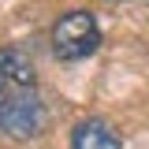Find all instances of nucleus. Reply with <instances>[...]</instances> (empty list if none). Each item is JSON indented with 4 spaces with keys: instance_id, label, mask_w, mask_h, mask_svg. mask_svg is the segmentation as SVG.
I'll use <instances>...</instances> for the list:
<instances>
[{
    "instance_id": "2",
    "label": "nucleus",
    "mask_w": 149,
    "mask_h": 149,
    "mask_svg": "<svg viewBox=\"0 0 149 149\" xmlns=\"http://www.w3.org/2000/svg\"><path fill=\"white\" fill-rule=\"evenodd\" d=\"M45 119H49V112H45L41 90L22 93V97H15V101H4V104H0V134L19 138V142L37 138L41 127H45Z\"/></svg>"
},
{
    "instance_id": "1",
    "label": "nucleus",
    "mask_w": 149,
    "mask_h": 149,
    "mask_svg": "<svg viewBox=\"0 0 149 149\" xmlns=\"http://www.w3.org/2000/svg\"><path fill=\"white\" fill-rule=\"evenodd\" d=\"M52 56L63 60V63H74V60H86V56L97 52L101 45V30H97V19L90 11H63L52 26Z\"/></svg>"
},
{
    "instance_id": "3",
    "label": "nucleus",
    "mask_w": 149,
    "mask_h": 149,
    "mask_svg": "<svg viewBox=\"0 0 149 149\" xmlns=\"http://www.w3.org/2000/svg\"><path fill=\"white\" fill-rule=\"evenodd\" d=\"M37 90L34 63L22 49H0V104Z\"/></svg>"
},
{
    "instance_id": "4",
    "label": "nucleus",
    "mask_w": 149,
    "mask_h": 149,
    "mask_svg": "<svg viewBox=\"0 0 149 149\" xmlns=\"http://www.w3.org/2000/svg\"><path fill=\"white\" fill-rule=\"evenodd\" d=\"M71 149H119V134L104 119H82L71 130Z\"/></svg>"
}]
</instances>
